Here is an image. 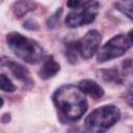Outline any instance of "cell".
Here are the masks:
<instances>
[{"instance_id": "9", "label": "cell", "mask_w": 133, "mask_h": 133, "mask_svg": "<svg viewBox=\"0 0 133 133\" xmlns=\"http://www.w3.org/2000/svg\"><path fill=\"white\" fill-rule=\"evenodd\" d=\"M59 70H60L59 63L53 57H47L44 60V63L41 68V70L38 71V76L42 79L47 80V79L55 76L59 72Z\"/></svg>"}, {"instance_id": "16", "label": "cell", "mask_w": 133, "mask_h": 133, "mask_svg": "<svg viewBox=\"0 0 133 133\" xmlns=\"http://www.w3.org/2000/svg\"><path fill=\"white\" fill-rule=\"evenodd\" d=\"M3 104H4V101H3V99L0 97V108L3 106Z\"/></svg>"}, {"instance_id": "15", "label": "cell", "mask_w": 133, "mask_h": 133, "mask_svg": "<svg viewBox=\"0 0 133 133\" xmlns=\"http://www.w3.org/2000/svg\"><path fill=\"white\" fill-rule=\"evenodd\" d=\"M86 0H68L66 2V6L70 7L71 9H76L79 6H81Z\"/></svg>"}, {"instance_id": "13", "label": "cell", "mask_w": 133, "mask_h": 133, "mask_svg": "<svg viewBox=\"0 0 133 133\" xmlns=\"http://www.w3.org/2000/svg\"><path fill=\"white\" fill-rule=\"evenodd\" d=\"M0 89L5 92H12L16 89L15 84L5 74H0Z\"/></svg>"}, {"instance_id": "1", "label": "cell", "mask_w": 133, "mask_h": 133, "mask_svg": "<svg viewBox=\"0 0 133 133\" xmlns=\"http://www.w3.org/2000/svg\"><path fill=\"white\" fill-rule=\"evenodd\" d=\"M53 102L59 112L69 121L76 122L86 112L88 104L78 86L66 84L60 86L53 95Z\"/></svg>"}, {"instance_id": "14", "label": "cell", "mask_w": 133, "mask_h": 133, "mask_svg": "<svg viewBox=\"0 0 133 133\" xmlns=\"http://www.w3.org/2000/svg\"><path fill=\"white\" fill-rule=\"evenodd\" d=\"M102 73H103L102 76L106 81H114L117 83L122 82L119 75H118L117 71H115V70H105V71H102Z\"/></svg>"}, {"instance_id": "7", "label": "cell", "mask_w": 133, "mask_h": 133, "mask_svg": "<svg viewBox=\"0 0 133 133\" xmlns=\"http://www.w3.org/2000/svg\"><path fill=\"white\" fill-rule=\"evenodd\" d=\"M78 88L88 96H90L94 99H100L104 95L103 88L94 80L90 79H84L81 80L78 84Z\"/></svg>"}, {"instance_id": "8", "label": "cell", "mask_w": 133, "mask_h": 133, "mask_svg": "<svg viewBox=\"0 0 133 133\" xmlns=\"http://www.w3.org/2000/svg\"><path fill=\"white\" fill-rule=\"evenodd\" d=\"M6 64L9 68L12 75L17 79H19L20 81H22L25 84H29V85L33 84V81L30 77V74L25 66H23L22 64L16 62V61H12V60H6Z\"/></svg>"}, {"instance_id": "10", "label": "cell", "mask_w": 133, "mask_h": 133, "mask_svg": "<svg viewBox=\"0 0 133 133\" xmlns=\"http://www.w3.org/2000/svg\"><path fill=\"white\" fill-rule=\"evenodd\" d=\"M37 4L33 0H19L15 2L11 6V10L14 15L18 18H22L27 15L29 11H32L36 8Z\"/></svg>"}, {"instance_id": "2", "label": "cell", "mask_w": 133, "mask_h": 133, "mask_svg": "<svg viewBox=\"0 0 133 133\" xmlns=\"http://www.w3.org/2000/svg\"><path fill=\"white\" fill-rule=\"evenodd\" d=\"M6 43L16 56L28 63H37L45 57V51L41 45L19 32L8 33Z\"/></svg>"}, {"instance_id": "6", "label": "cell", "mask_w": 133, "mask_h": 133, "mask_svg": "<svg viewBox=\"0 0 133 133\" xmlns=\"http://www.w3.org/2000/svg\"><path fill=\"white\" fill-rule=\"evenodd\" d=\"M101 39H102V36L99 31L97 30L88 31L81 39L76 42L79 55L83 59L91 58L98 52L101 44Z\"/></svg>"}, {"instance_id": "12", "label": "cell", "mask_w": 133, "mask_h": 133, "mask_svg": "<svg viewBox=\"0 0 133 133\" xmlns=\"http://www.w3.org/2000/svg\"><path fill=\"white\" fill-rule=\"evenodd\" d=\"M116 9L122 11L124 15H126L130 20H132V1L131 0H125V1H118L115 3Z\"/></svg>"}, {"instance_id": "3", "label": "cell", "mask_w": 133, "mask_h": 133, "mask_svg": "<svg viewBox=\"0 0 133 133\" xmlns=\"http://www.w3.org/2000/svg\"><path fill=\"white\" fill-rule=\"evenodd\" d=\"M121 117L119 109L114 105L101 106L91 111L84 121L85 128L91 132H102L111 128Z\"/></svg>"}, {"instance_id": "11", "label": "cell", "mask_w": 133, "mask_h": 133, "mask_svg": "<svg viewBox=\"0 0 133 133\" xmlns=\"http://www.w3.org/2000/svg\"><path fill=\"white\" fill-rule=\"evenodd\" d=\"M65 55H66V57H68V59L71 63H76L77 62L78 57L80 55H79V52H78V49H77L76 42H72V43L68 44L66 50H65Z\"/></svg>"}, {"instance_id": "4", "label": "cell", "mask_w": 133, "mask_h": 133, "mask_svg": "<svg viewBox=\"0 0 133 133\" xmlns=\"http://www.w3.org/2000/svg\"><path fill=\"white\" fill-rule=\"evenodd\" d=\"M132 31L128 34H118L110 38L103 47L98 50L97 60L99 62H106L124 55L132 45Z\"/></svg>"}, {"instance_id": "5", "label": "cell", "mask_w": 133, "mask_h": 133, "mask_svg": "<svg viewBox=\"0 0 133 133\" xmlns=\"http://www.w3.org/2000/svg\"><path fill=\"white\" fill-rule=\"evenodd\" d=\"M99 12V2L97 0H86L81 6L72 11L65 17L64 23L70 28H76L90 24L95 21Z\"/></svg>"}]
</instances>
